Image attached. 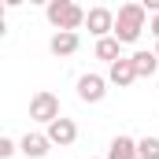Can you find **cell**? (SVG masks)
Returning <instances> with one entry per match:
<instances>
[{
    "mask_svg": "<svg viewBox=\"0 0 159 159\" xmlns=\"http://www.w3.org/2000/svg\"><path fill=\"white\" fill-rule=\"evenodd\" d=\"M30 119L48 122V126H52L56 119H63V115H59V96H56V93H48V89L34 93V100H30Z\"/></svg>",
    "mask_w": 159,
    "mask_h": 159,
    "instance_id": "3",
    "label": "cell"
},
{
    "mask_svg": "<svg viewBox=\"0 0 159 159\" xmlns=\"http://www.w3.org/2000/svg\"><path fill=\"white\" fill-rule=\"evenodd\" d=\"M48 48H52V56H74L78 52V34H56L48 41Z\"/></svg>",
    "mask_w": 159,
    "mask_h": 159,
    "instance_id": "11",
    "label": "cell"
},
{
    "mask_svg": "<svg viewBox=\"0 0 159 159\" xmlns=\"http://www.w3.org/2000/svg\"><path fill=\"white\" fill-rule=\"evenodd\" d=\"M78 96L85 100V104L104 100V78H100V74H81L78 78Z\"/></svg>",
    "mask_w": 159,
    "mask_h": 159,
    "instance_id": "5",
    "label": "cell"
},
{
    "mask_svg": "<svg viewBox=\"0 0 159 159\" xmlns=\"http://www.w3.org/2000/svg\"><path fill=\"white\" fill-rule=\"evenodd\" d=\"M11 152H15V141L11 137H0V159H7Z\"/></svg>",
    "mask_w": 159,
    "mask_h": 159,
    "instance_id": "14",
    "label": "cell"
},
{
    "mask_svg": "<svg viewBox=\"0 0 159 159\" xmlns=\"http://www.w3.org/2000/svg\"><path fill=\"white\" fill-rule=\"evenodd\" d=\"M107 78L115 81V85H129V81L137 78V67H133V59H126V56H122L119 63H111V74H107Z\"/></svg>",
    "mask_w": 159,
    "mask_h": 159,
    "instance_id": "9",
    "label": "cell"
},
{
    "mask_svg": "<svg viewBox=\"0 0 159 159\" xmlns=\"http://www.w3.org/2000/svg\"><path fill=\"white\" fill-rule=\"evenodd\" d=\"M74 137H78L74 119H56L48 126V141H52V144H74Z\"/></svg>",
    "mask_w": 159,
    "mask_h": 159,
    "instance_id": "6",
    "label": "cell"
},
{
    "mask_svg": "<svg viewBox=\"0 0 159 159\" xmlns=\"http://www.w3.org/2000/svg\"><path fill=\"white\" fill-rule=\"evenodd\" d=\"M144 15H148L144 4H122L119 15H115V37H119L122 44L137 41V37H141V30H144Z\"/></svg>",
    "mask_w": 159,
    "mask_h": 159,
    "instance_id": "1",
    "label": "cell"
},
{
    "mask_svg": "<svg viewBox=\"0 0 159 159\" xmlns=\"http://www.w3.org/2000/svg\"><path fill=\"white\" fill-rule=\"evenodd\" d=\"M107 159H141V156H137V141H129V137H115L111 148H107Z\"/></svg>",
    "mask_w": 159,
    "mask_h": 159,
    "instance_id": "10",
    "label": "cell"
},
{
    "mask_svg": "<svg viewBox=\"0 0 159 159\" xmlns=\"http://www.w3.org/2000/svg\"><path fill=\"white\" fill-rule=\"evenodd\" d=\"M137 156H141V159H159V137H144V141H137Z\"/></svg>",
    "mask_w": 159,
    "mask_h": 159,
    "instance_id": "13",
    "label": "cell"
},
{
    "mask_svg": "<svg viewBox=\"0 0 159 159\" xmlns=\"http://www.w3.org/2000/svg\"><path fill=\"white\" fill-rule=\"evenodd\" d=\"M48 144H52L48 133H26V137H22V152H26L30 159H41L44 152H48Z\"/></svg>",
    "mask_w": 159,
    "mask_h": 159,
    "instance_id": "8",
    "label": "cell"
},
{
    "mask_svg": "<svg viewBox=\"0 0 159 159\" xmlns=\"http://www.w3.org/2000/svg\"><path fill=\"white\" fill-rule=\"evenodd\" d=\"M156 56H159V44H156Z\"/></svg>",
    "mask_w": 159,
    "mask_h": 159,
    "instance_id": "16",
    "label": "cell"
},
{
    "mask_svg": "<svg viewBox=\"0 0 159 159\" xmlns=\"http://www.w3.org/2000/svg\"><path fill=\"white\" fill-rule=\"evenodd\" d=\"M48 22H52L59 34H74L81 22H85V11H81L74 0H52V4H48Z\"/></svg>",
    "mask_w": 159,
    "mask_h": 159,
    "instance_id": "2",
    "label": "cell"
},
{
    "mask_svg": "<svg viewBox=\"0 0 159 159\" xmlns=\"http://www.w3.org/2000/svg\"><path fill=\"white\" fill-rule=\"evenodd\" d=\"M96 59L119 63V59H122V41H119V37H104V41H96Z\"/></svg>",
    "mask_w": 159,
    "mask_h": 159,
    "instance_id": "12",
    "label": "cell"
},
{
    "mask_svg": "<svg viewBox=\"0 0 159 159\" xmlns=\"http://www.w3.org/2000/svg\"><path fill=\"white\" fill-rule=\"evenodd\" d=\"M85 22H89V30L96 34V37H115V11H107V7H93L89 15H85Z\"/></svg>",
    "mask_w": 159,
    "mask_h": 159,
    "instance_id": "4",
    "label": "cell"
},
{
    "mask_svg": "<svg viewBox=\"0 0 159 159\" xmlns=\"http://www.w3.org/2000/svg\"><path fill=\"white\" fill-rule=\"evenodd\" d=\"M152 34H156V37H159V15H156V19H152Z\"/></svg>",
    "mask_w": 159,
    "mask_h": 159,
    "instance_id": "15",
    "label": "cell"
},
{
    "mask_svg": "<svg viewBox=\"0 0 159 159\" xmlns=\"http://www.w3.org/2000/svg\"><path fill=\"white\" fill-rule=\"evenodd\" d=\"M129 59H133V67H137V78H152L159 70V56L156 52H133Z\"/></svg>",
    "mask_w": 159,
    "mask_h": 159,
    "instance_id": "7",
    "label": "cell"
}]
</instances>
